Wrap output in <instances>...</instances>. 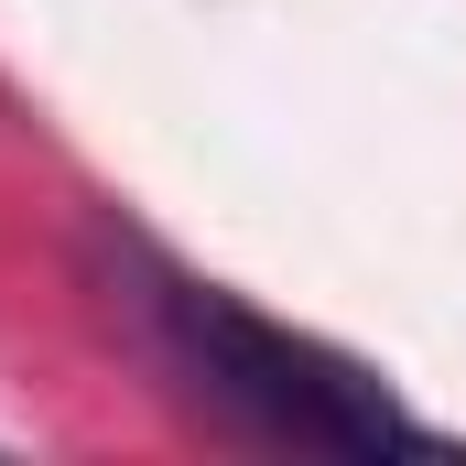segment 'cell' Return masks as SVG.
<instances>
[{"instance_id": "6da1fadb", "label": "cell", "mask_w": 466, "mask_h": 466, "mask_svg": "<svg viewBox=\"0 0 466 466\" xmlns=\"http://www.w3.org/2000/svg\"><path fill=\"white\" fill-rule=\"evenodd\" d=\"M130 271H141L130 304H141L163 369H174L218 423L260 434V445H304V456H445V434L412 423V412L380 390V369L315 348V337L249 315L238 293L185 282V271H163V260H130Z\"/></svg>"}]
</instances>
